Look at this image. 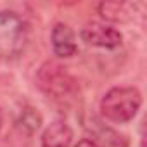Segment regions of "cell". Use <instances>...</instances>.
Listing matches in <instances>:
<instances>
[{"mask_svg": "<svg viewBox=\"0 0 147 147\" xmlns=\"http://www.w3.org/2000/svg\"><path fill=\"white\" fill-rule=\"evenodd\" d=\"M140 106H142V94L135 87L111 88L100 100L102 114L114 123H125L133 119Z\"/></svg>", "mask_w": 147, "mask_h": 147, "instance_id": "6da1fadb", "label": "cell"}, {"mask_svg": "<svg viewBox=\"0 0 147 147\" xmlns=\"http://www.w3.org/2000/svg\"><path fill=\"white\" fill-rule=\"evenodd\" d=\"M28 43V24L12 11L0 12V57L14 59Z\"/></svg>", "mask_w": 147, "mask_h": 147, "instance_id": "7a4b0ae2", "label": "cell"}, {"mask_svg": "<svg viewBox=\"0 0 147 147\" xmlns=\"http://www.w3.org/2000/svg\"><path fill=\"white\" fill-rule=\"evenodd\" d=\"M38 85L49 95L55 99H64L76 92V83L71 78V75L55 62H45L38 71Z\"/></svg>", "mask_w": 147, "mask_h": 147, "instance_id": "3957f363", "label": "cell"}, {"mask_svg": "<svg viewBox=\"0 0 147 147\" xmlns=\"http://www.w3.org/2000/svg\"><path fill=\"white\" fill-rule=\"evenodd\" d=\"M82 38L88 45L100 47V49H114L121 45V33L111 26L100 24V23H90L82 30Z\"/></svg>", "mask_w": 147, "mask_h": 147, "instance_id": "277c9868", "label": "cell"}, {"mask_svg": "<svg viewBox=\"0 0 147 147\" xmlns=\"http://www.w3.org/2000/svg\"><path fill=\"white\" fill-rule=\"evenodd\" d=\"M52 49L57 57H71L76 54V43H75V33L73 30L64 24L57 23L52 30Z\"/></svg>", "mask_w": 147, "mask_h": 147, "instance_id": "5b68a950", "label": "cell"}, {"mask_svg": "<svg viewBox=\"0 0 147 147\" xmlns=\"http://www.w3.org/2000/svg\"><path fill=\"white\" fill-rule=\"evenodd\" d=\"M73 131L67 123L54 121L42 135V147H69Z\"/></svg>", "mask_w": 147, "mask_h": 147, "instance_id": "8992f818", "label": "cell"}, {"mask_svg": "<svg viewBox=\"0 0 147 147\" xmlns=\"http://www.w3.org/2000/svg\"><path fill=\"white\" fill-rule=\"evenodd\" d=\"M130 9H131V4H126V2H100L99 4L100 16L104 19L114 21V23L128 21L130 14H131Z\"/></svg>", "mask_w": 147, "mask_h": 147, "instance_id": "52a82bcc", "label": "cell"}, {"mask_svg": "<svg viewBox=\"0 0 147 147\" xmlns=\"http://www.w3.org/2000/svg\"><path fill=\"white\" fill-rule=\"evenodd\" d=\"M21 121H23V125H24L26 128H30V130L33 131V130H36V128L40 126L42 118H40V114L35 113L33 109H26V111L23 113V116H21Z\"/></svg>", "mask_w": 147, "mask_h": 147, "instance_id": "ba28073f", "label": "cell"}, {"mask_svg": "<svg viewBox=\"0 0 147 147\" xmlns=\"http://www.w3.org/2000/svg\"><path fill=\"white\" fill-rule=\"evenodd\" d=\"M76 147H99V145L94 140H90V138H83V140H80L76 144Z\"/></svg>", "mask_w": 147, "mask_h": 147, "instance_id": "9c48e42d", "label": "cell"}, {"mask_svg": "<svg viewBox=\"0 0 147 147\" xmlns=\"http://www.w3.org/2000/svg\"><path fill=\"white\" fill-rule=\"evenodd\" d=\"M0 126H2V113H0Z\"/></svg>", "mask_w": 147, "mask_h": 147, "instance_id": "30bf717a", "label": "cell"}]
</instances>
